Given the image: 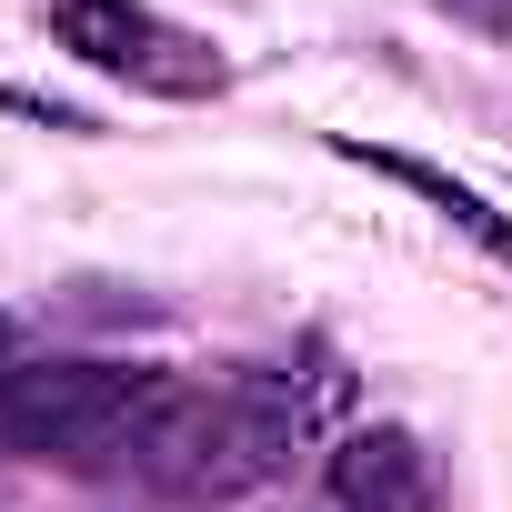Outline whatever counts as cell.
Here are the masks:
<instances>
[{
    "instance_id": "3",
    "label": "cell",
    "mask_w": 512,
    "mask_h": 512,
    "mask_svg": "<svg viewBox=\"0 0 512 512\" xmlns=\"http://www.w3.org/2000/svg\"><path fill=\"white\" fill-rule=\"evenodd\" d=\"M332 502L342 512H432V452L402 422H372L332 452Z\"/></svg>"
},
{
    "instance_id": "2",
    "label": "cell",
    "mask_w": 512,
    "mask_h": 512,
    "mask_svg": "<svg viewBox=\"0 0 512 512\" xmlns=\"http://www.w3.org/2000/svg\"><path fill=\"white\" fill-rule=\"evenodd\" d=\"M51 31H61V51L81 71L131 81V91H161V101H201V91L231 81V61L201 31L161 21L151 0H51Z\"/></svg>"
},
{
    "instance_id": "6",
    "label": "cell",
    "mask_w": 512,
    "mask_h": 512,
    "mask_svg": "<svg viewBox=\"0 0 512 512\" xmlns=\"http://www.w3.org/2000/svg\"><path fill=\"white\" fill-rule=\"evenodd\" d=\"M11 352H21V322H11V312H0V372H11Z\"/></svg>"
},
{
    "instance_id": "1",
    "label": "cell",
    "mask_w": 512,
    "mask_h": 512,
    "mask_svg": "<svg viewBox=\"0 0 512 512\" xmlns=\"http://www.w3.org/2000/svg\"><path fill=\"white\" fill-rule=\"evenodd\" d=\"M342 392H302L292 372H241L221 392H171V412L141 442V472L161 492H251L292 462V442H312V422Z\"/></svg>"
},
{
    "instance_id": "4",
    "label": "cell",
    "mask_w": 512,
    "mask_h": 512,
    "mask_svg": "<svg viewBox=\"0 0 512 512\" xmlns=\"http://www.w3.org/2000/svg\"><path fill=\"white\" fill-rule=\"evenodd\" d=\"M332 151H342V161H362V171H382V181H402V191H422V201H432L462 241H482L492 262L512 272V221H502L472 181H452V171H432V161H412V151H372V141H332Z\"/></svg>"
},
{
    "instance_id": "5",
    "label": "cell",
    "mask_w": 512,
    "mask_h": 512,
    "mask_svg": "<svg viewBox=\"0 0 512 512\" xmlns=\"http://www.w3.org/2000/svg\"><path fill=\"white\" fill-rule=\"evenodd\" d=\"M432 11H452V21L482 31V41H512V0H432Z\"/></svg>"
}]
</instances>
